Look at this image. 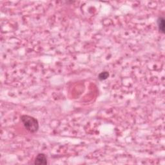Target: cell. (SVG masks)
I'll return each mask as SVG.
<instances>
[{
  "label": "cell",
  "mask_w": 165,
  "mask_h": 165,
  "mask_svg": "<svg viewBox=\"0 0 165 165\" xmlns=\"http://www.w3.org/2000/svg\"><path fill=\"white\" fill-rule=\"evenodd\" d=\"M20 119L25 128L30 133L34 134L38 131L39 123L36 118L28 115H23Z\"/></svg>",
  "instance_id": "1"
},
{
  "label": "cell",
  "mask_w": 165,
  "mask_h": 165,
  "mask_svg": "<svg viewBox=\"0 0 165 165\" xmlns=\"http://www.w3.org/2000/svg\"><path fill=\"white\" fill-rule=\"evenodd\" d=\"M34 164H47V158L45 154L40 153L38 154L35 158Z\"/></svg>",
  "instance_id": "2"
},
{
  "label": "cell",
  "mask_w": 165,
  "mask_h": 165,
  "mask_svg": "<svg viewBox=\"0 0 165 165\" xmlns=\"http://www.w3.org/2000/svg\"><path fill=\"white\" fill-rule=\"evenodd\" d=\"M157 24L158 27V30L159 31L164 34V29H165V20L163 17H159L157 20Z\"/></svg>",
  "instance_id": "3"
},
{
  "label": "cell",
  "mask_w": 165,
  "mask_h": 165,
  "mask_svg": "<svg viewBox=\"0 0 165 165\" xmlns=\"http://www.w3.org/2000/svg\"><path fill=\"white\" fill-rule=\"evenodd\" d=\"M109 77V73L107 71H104L101 72V73L98 75V79L100 81L106 80Z\"/></svg>",
  "instance_id": "4"
}]
</instances>
